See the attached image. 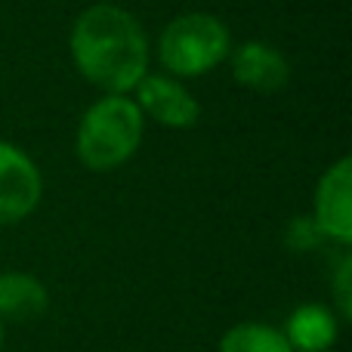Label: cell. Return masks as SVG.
I'll return each instance as SVG.
<instances>
[{"label": "cell", "mask_w": 352, "mask_h": 352, "mask_svg": "<svg viewBox=\"0 0 352 352\" xmlns=\"http://www.w3.org/2000/svg\"><path fill=\"white\" fill-rule=\"evenodd\" d=\"M68 50L80 78L111 96H130L148 74L152 59L146 28L118 3H93L80 12Z\"/></svg>", "instance_id": "1"}, {"label": "cell", "mask_w": 352, "mask_h": 352, "mask_svg": "<svg viewBox=\"0 0 352 352\" xmlns=\"http://www.w3.org/2000/svg\"><path fill=\"white\" fill-rule=\"evenodd\" d=\"M142 130H146V118L136 99L105 93L99 102L84 111L78 124L74 148H78L80 164L99 173L127 164L142 142Z\"/></svg>", "instance_id": "2"}, {"label": "cell", "mask_w": 352, "mask_h": 352, "mask_svg": "<svg viewBox=\"0 0 352 352\" xmlns=\"http://www.w3.org/2000/svg\"><path fill=\"white\" fill-rule=\"evenodd\" d=\"M232 53V34L210 12H186L173 19L158 41V59L170 78H201L223 65Z\"/></svg>", "instance_id": "3"}, {"label": "cell", "mask_w": 352, "mask_h": 352, "mask_svg": "<svg viewBox=\"0 0 352 352\" xmlns=\"http://www.w3.org/2000/svg\"><path fill=\"white\" fill-rule=\"evenodd\" d=\"M43 195L37 164L19 146L0 140V226H16L34 213Z\"/></svg>", "instance_id": "4"}, {"label": "cell", "mask_w": 352, "mask_h": 352, "mask_svg": "<svg viewBox=\"0 0 352 352\" xmlns=\"http://www.w3.org/2000/svg\"><path fill=\"white\" fill-rule=\"evenodd\" d=\"M312 223L337 244L352 241V161L340 158L334 167L322 173L316 186V204H312Z\"/></svg>", "instance_id": "5"}, {"label": "cell", "mask_w": 352, "mask_h": 352, "mask_svg": "<svg viewBox=\"0 0 352 352\" xmlns=\"http://www.w3.org/2000/svg\"><path fill=\"white\" fill-rule=\"evenodd\" d=\"M136 105H140L142 118H152L161 127L170 130H188L198 124L201 105L186 87L170 74H152L136 84Z\"/></svg>", "instance_id": "6"}, {"label": "cell", "mask_w": 352, "mask_h": 352, "mask_svg": "<svg viewBox=\"0 0 352 352\" xmlns=\"http://www.w3.org/2000/svg\"><path fill=\"white\" fill-rule=\"evenodd\" d=\"M229 59H232V78L254 93H278L291 80V62L272 43L263 41L241 43L238 50L229 53Z\"/></svg>", "instance_id": "7"}, {"label": "cell", "mask_w": 352, "mask_h": 352, "mask_svg": "<svg viewBox=\"0 0 352 352\" xmlns=\"http://www.w3.org/2000/svg\"><path fill=\"white\" fill-rule=\"evenodd\" d=\"M281 334L287 337L294 352H328L340 334V318L328 306L309 303L291 312Z\"/></svg>", "instance_id": "8"}, {"label": "cell", "mask_w": 352, "mask_h": 352, "mask_svg": "<svg viewBox=\"0 0 352 352\" xmlns=\"http://www.w3.org/2000/svg\"><path fill=\"white\" fill-rule=\"evenodd\" d=\"M50 306V294L41 278L28 272H0V318L28 322L43 316Z\"/></svg>", "instance_id": "9"}, {"label": "cell", "mask_w": 352, "mask_h": 352, "mask_svg": "<svg viewBox=\"0 0 352 352\" xmlns=\"http://www.w3.org/2000/svg\"><path fill=\"white\" fill-rule=\"evenodd\" d=\"M219 352H294L278 328L263 322H241L219 337Z\"/></svg>", "instance_id": "10"}, {"label": "cell", "mask_w": 352, "mask_h": 352, "mask_svg": "<svg viewBox=\"0 0 352 352\" xmlns=\"http://www.w3.org/2000/svg\"><path fill=\"white\" fill-rule=\"evenodd\" d=\"M349 272H352V260L343 256L340 269H337V303H340V318H349Z\"/></svg>", "instance_id": "11"}, {"label": "cell", "mask_w": 352, "mask_h": 352, "mask_svg": "<svg viewBox=\"0 0 352 352\" xmlns=\"http://www.w3.org/2000/svg\"><path fill=\"white\" fill-rule=\"evenodd\" d=\"M0 352H3V318H0Z\"/></svg>", "instance_id": "12"}]
</instances>
